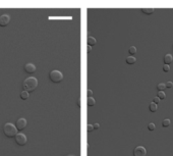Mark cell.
Wrapping results in <instances>:
<instances>
[{
    "label": "cell",
    "mask_w": 173,
    "mask_h": 156,
    "mask_svg": "<svg viewBox=\"0 0 173 156\" xmlns=\"http://www.w3.org/2000/svg\"><path fill=\"white\" fill-rule=\"evenodd\" d=\"M38 87V80L36 79L35 77H30V78H27L23 83V91H27V92H33L36 88Z\"/></svg>",
    "instance_id": "6da1fadb"
},
{
    "label": "cell",
    "mask_w": 173,
    "mask_h": 156,
    "mask_svg": "<svg viewBox=\"0 0 173 156\" xmlns=\"http://www.w3.org/2000/svg\"><path fill=\"white\" fill-rule=\"evenodd\" d=\"M3 133H4V135L6 136V137L13 138L17 136V130L13 124H11V123H7V124H5L4 127H3Z\"/></svg>",
    "instance_id": "7a4b0ae2"
},
{
    "label": "cell",
    "mask_w": 173,
    "mask_h": 156,
    "mask_svg": "<svg viewBox=\"0 0 173 156\" xmlns=\"http://www.w3.org/2000/svg\"><path fill=\"white\" fill-rule=\"evenodd\" d=\"M49 78L53 83H59L63 80V75H62V72H59V70H52L50 72L49 75Z\"/></svg>",
    "instance_id": "3957f363"
},
{
    "label": "cell",
    "mask_w": 173,
    "mask_h": 156,
    "mask_svg": "<svg viewBox=\"0 0 173 156\" xmlns=\"http://www.w3.org/2000/svg\"><path fill=\"white\" fill-rule=\"evenodd\" d=\"M15 143L19 146H23L26 145L27 142H28V139H27V136L23 133H17V136H15Z\"/></svg>",
    "instance_id": "277c9868"
},
{
    "label": "cell",
    "mask_w": 173,
    "mask_h": 156,
    "mask_svg": "<svg viewBox=\"0 0 173 156\" xmlns=\"http://www.w3.org/2000/svg\"><path fill=\"white\" fill-rule=\"evenodd\" d=\"M27 124H28V121H27L26 119H23V117H21L17 121V124H15V128H17V131H23L26 129L27 127Z\"/></svg>",
    "instance_id": "5b68a950"
},
{
    "label": "cell",
    "mask_w": 173,
    "mask_h": 156,
    "mask_svg": "<svg viewBox=\"0 0 173 156\" xmlns=\"http://www.w3.org/2000/svg\"><path fill=\"white\" fill-rule=\"evenodd\" d=\"M146 154L147 150L143 146H138L133 149V156H146Z\"/></svg>",
    "instance_id": "8992f818"
},
{
    "label": "cell",
    "mask_w": 173,
    "mask_h": 156,
    "mask_svg": "<svg viewBox=\"0 0 173 156\" xmlns=\"http://www.w3.org/2000/svg\"><path fill=\"white\" fill-rule=\"evenodd\" d=\"M10 21V15L8 14H2L0 15V27H6Z\"/></svg>",
    "instance_id": "52a82bcc"
},
{
    "label": "cell",
    "mask_w": 173,
    "mask_h": 156,
    "mask_svg": "<svg viewBox=\"0 0 173 156\" xmlns=\"http://www.w3.org/2000/svg\"><path fill=\"white\" fill-rule=\"evenodd\" d=\"M36 65L34 64V63H27L26 65H25V70H26V72H28V74H33V72H36Z\"/></svg>",
    "instance_id": "ba28073f"
},
{
    "label": "cell",
    "mask_w": 173,
    "mask_h": 156,
    "mask_svg": "<svg viewBox=\"0 0 173 156\" xmlns=\"http://www.w3.org/2000/svg\"><path fill=\"white\" fill-rule=\"evenodd\" d=\"M163 60H164V64H170L171 62L173 61V56L171 55V54H166V55L164 56V58H163Z\"/></svg>",
    "instance_id": "9c48e42d"
},
{
    "label": "cell",
    "mask_w": 173,
    "mask_h": 156,
    "mask_svg": "<svg viewBox=\"0 0 173 156\" xmlns=\"http://www.w3.org/2000/svg\"><path fill=\"white\" fill-rule=\"evenodd\" d=\"M96 39H95V38L94 37H91V36H90V37H88V39H86V43H88V45H89V46H94V45L96 44Z\"/></svg>",
    "instance_id": "30bf717a"
},
{
    "label": "cell",
    "mask_w": 173,
    "mask_h": 156,
    "mask_svg": "<svg viewBox=\"0 0 173 156\" xmlns=\"http://www.w3.org/2000/svg\"><path fill=\"white\" fill-rule=\"evenodd\" d=\"M95 103H96V101H95V99H94L93 97H89L88 99H86V105H88L89 107L94 106V105H95Z\"/></svg>",
    "instance_id": "8fae6325"
},
{
    "label": "cell",
    "mask_w": 173,
    "mask_h": 156,
    "mask_svg": "<svg viewBox=\"0 0 173 156\" xmlns=\"http://www.w3.org/2000/svg\"><path fill=\"white\" fill-rule=\"evenodd\" d=\"M149 110H150L151 112H156L157 110H158V106H157V104L151 102L150 105H149Z\"/></svg>",
    "instance_id": "7c38bea8"
},
{
    "label": "cell",
    "mask_w": 173,
    "mask_h": 156,
    "mask_svg": "<svg viewBox=\"0 0 173 156\" xmlns=\"http://www.w3.org/2000/svg\"><path fill=\"white\" fill-rule=\"evenodd\" d=\"M136 58L134 56H128L126 58L127 64H133V63H136Z\"/></svg>",
    "instance_id": "4fadbf2b"
},
{
    "label": "cell",
    "mask_w": 173,
    "mask_h": 156,
    "mask_svg": "<svg viewBox=\"0 0 173 156\" xmlns=\"http://www.w3.org/2000/svg\"><path fill=\"white\" fill-rule=\"evenodd\" d=\"M155 9L154 8H142V12L145 14H152L154 13Z\"/></svg>",
    "instance_id": "5bb4252c"
},
{
    "label": "cell",
    "mask_w": 173,
    "mask_h": 156,
    "mask_svg": "<svg viewBox=\"0 0 173 156\" xmlns=\"http://www.w3.org/2000/svg\"><path fill=\"white\" fill-rule=\"evenodd\" d=\"M170 124H171V121L169 119H165L162 121V126H163L164 128H168V127L170 126Z\"/></svg>",
    "instance_id": "9a60e30c"
},
{
    "label": "cell",
    "mask_w": 173,
    "mask_h": 156,
    "mask_svg": "<svg viewBox=\"0 0 173 156\" xmlns=\"http://www.w3.org/2000/svg\"><path fill=\"white\" fill-rule=\"evenodd\" d=\"M166 89V86H165V83H159L157 85V90L158 91H164Z\"/></svg>",
    "instance_id": "2e32d148"
},
{
    "label": "cell",
    "mask_w": 173,
    "mask_h": 156,
    "mask_svg": "<svg viewBox=\"0 0 173 156\" xmlns=\"http://www.w3.org/2000/svg\"><path fill=\"white\" fill-rule=\"evenodd\" d=\"M128 53L130 54V56H133L134 54L136 53V46H130L128 48Z\"/></svg>",
    "instance_id": "e0dca14e"
},
{
    "label": "cell",
    "mask_w": 173,
    "mask_h": 156,
    "mask_svg": "<svg viewBox=\"0 0 173 156\" xmlns=\"http://www.w3.org/2000/svg\"><path fill=\"white\" fill-rule=\"evenodd\" d=\"M157 97L159 98L160 100H163V99H165V98H166V94L164 93L163 91H158V94H157Z\"/></svg>",
    "instance_id": "ac0fdd59"
},
{
    "label": "cell",
    "mask_w": 173,
    "mask_h": 156,
    "mask_svg": "<svg viewBox=\"0 0 173 156\" xmlns=\"http://www.w3.org/2000/svg\"><path fill=\"white\" fill-rule=\"evenodd\" d=\"M29 92H27V91H23V92H21V98L23 99V100H27L29 98Z\"/></svg>",
    "instance_id": "d6986e66"
},
{
    "label": "cell",
    "mask_w": 173,
    "mask_h": 156,
    "mask_svg": "<svg viewBox=\"0 0 173 156\" xmlns=\"http://www.w3.org/2000/svg\"><path fill=\"white\" fill-rule=\"evenodd\" d=\"M155 129H156V126H155L154 123H150L148 125V130L149 131H155Z\"/></svg>",
    "instance_id": "ffe728a7"
},
{
    "label": "cell",
    "mask_w": 173,
    "mask_h": 156,
    "mask_svg": "<svg viewBox=\"0 0 173 156\" xmlns=\"http://www.w3.org/2000/svg\"><path fill=\"white\" fill-rule=\"evenodd\" d=\"M163 72H170V65L164 64L163 65Z\"/></svg>",
    "instance_id": "44dd1931"
},
{
    "label": "cell",
    "mask_w": 173,
    "mask_h": 156,
    "mask_svg": "<svg viewBox=\"0 0 173 156\" xmlns=\"http://www.w3.org/2000/svg\"><path fill=\"white\" fill-rule=\"evenodd\" d=\"M86 131L89 132V133H91V132H93L94 131V128H93V125L89 124L88 126H86Z\"/></svg>",
    "instance_id": "7402d4cb"
},
{
    "label": "cell",
    "mask_w": 173,
    "mask_h": 156,
    "mask_svg": "<svg viewBox=\"0 0 173 156\" xmlns=\"http://www.w3.org/2000/svg\"><path fill=\"white\" fill-rule=\"evenodd\" d=\"M165 86H166V88H172V87H173V83L171 81H168L167 83H165Z\"/></svg>",
    "instance_id": "603a6c76"
},
{
    "label": "cell",
    "mask_w": 173,
    "mask_h": 156,
    "mask_svg": "<svg viewBox=\"0 0 173 156\" xmlns=\"http://www.w3.org/2000/svg\"><path fill=\"white\" fill-rule=\"evenodd\" d=\"M92 95H93V91H92L91 89H88V90H86V96H88V98L92 97Z\"/></svg>",
    "instance_id": "cb8c5ba5"
},
{
    "label": "cell",
    "mask_w": 173,
    "mask_h": 156,
    "mask_svg": "<svg viewBox=\"0 0 173 156\" xmlns=\"http://www.w3.org/2000/svg\"><path fill=\"white\" fill-rule=\"evenodd\" d=\"M152 102H153V103H155V104H158V103L160 102V99L156 96V97L153 98V101H152Z\"/></svg>",
    "instance_id": "d4e9b609"
},
{
    "label": "cell",
    "mask_w": 173,
    "mask_h": 156,
    "mask_svg": "<svg viewBox=\"0 0 173 156\" xmlns=\"http://www.w3.org/2000/svg\"><path fill=\"white\" fill-rule=\"evenodd\" d=\"M93 128H94V130H98V129L100 128V125H99V124H95V125H93Z\"/></svg>",
    "instance_id": "484cf974"
},
{
    "label": "cell",
    "mask_w": 173,
    "mask_h": 156,
    "mask_svg": "<svg viewBox=\"0 0 173 156\" xmlns=\"http://www.w3.org/2000/svg\"><path fill=\"white\" fill-rule=\"evenodd\" d=\"M86 49H88V52H91V51H92V47L89 46V45L86 46Z\"/></svg>",
    "instance_id": "4316f807"
},
{
    "label": "cell",
    "mask_w": 173,
    "mask_h": 156,
    "mask_svg": "<svg viewBox=\"0 0 173 156\" xmlns=\"http://www.w3.org/2000/svg\"><path fill=\"white\" fill-rule=\"evenodd\" d=\"M69 156H73V155H69Z\"/></svg>",
    "instance_id": "83f0119b"
}]
</instances>
